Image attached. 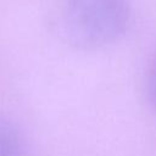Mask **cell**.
Returning a JSON list of instances; mask_svg holds the SVG:
<instances>
[{"label": "cell", "instance_id": "6da1fadb", "mask_svg": "<svg viewBox=\"0 0 156 156\" xmlns=\"http://www.w3.org/2000/svg\"><path fill=\"white\" fill-rule=\"evenodd\" d=\"M130 22L128 0H68L65 26L68 39L83 49H95L119 39Z\"/></svg>", "mask_w": 156, "mask_h": 156}, {"label": "cell", "instance_id": "7a4b0ae2", "mask_svg": "<svg viewBox=\"0 0 156 156\" xmlns=\"http://www.w3.org/2000/svg\"><path fill=\"white\" fill-rule=\"evenodd\" d=\"M0 156H24V143L18 128L0 117Z\"/></svg>", "mask_w": 156, "mask_h": 156}, {"label": "cell", "instance_id": "3957f363", "mask_svg": "<svg viewBox=\"0 0 156 156\" xmlns=\"http://www.w3.org/2000/svg\"><path fill=\"white\" fill-rule=\"evenodd\" d=\"M145 93L149 104L156 111V54L150 60L145 74Z\"/></svg>", "mask_w": 156, "mask_h": 156}]
</instances>
